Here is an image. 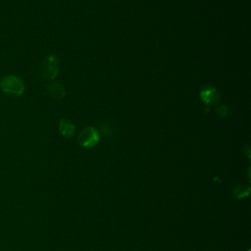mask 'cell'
Returning a JSON list of instances; mask_svg holds the SVG:
<instances>
[{"mask_svg": "<svg viewBox=\"0 0 251 251\" xmlns=\"http://www.w3.org/2000/svg\"><path fill=\"white\" fill-rule=\"evenodd\" d=\"M47 93L48 95L56 100H61L65 97L66 95V91L65 88L63 87L62 84H60L59 82H49L47 85Z\"/></svg>", "mask_w": 251, "mask_h": 251, "instance_id": "cell-5", "label": "cell"}, {"mask_svg": "<svg viewBox=\"0 0 251 251\" xmlns=\"http://www.w3.org/2000/svg\"><path fill=\"white\" fill-rule=\"evenodd\" d=\"M200 99L203 103H205L207 106H215L220 102L221 95L219 91L213 87V86H204L199 93Z\"/></svg>", "mask_w": 251, "mask_h": 251, "instance_id": "cell-4", "label": "cell"}, {"mask_svg": "<svg viewBox=\"0 0 251 251\" xmlns=\"http://www.w3.org/2000/svg\"><path fill=\"white\" fill-rule=\"evenodd\" d=\"M59 131L65 137H72L75 134V126L68 119H62L59 122Z\"/></svg>", "mask_w": 251, "mask_h": 251, "instance_id": "cell-6", "label": "cell"}, {"mask_svg": "<svg viewBox=\"0 0 251 251\" xmlns=\"http://www.w3.org/2000/svg\"><path fill=\"white\" fill-rule=\"evenodd\" d=\"M217 113H218V115L221 116V117H227L230 112H229V109H228L227 106L222 105V106H220V107L217 108Z\"/></svg>", "mask_w": 251, "mask_h": 251, "instance_id": "cell-7", "label": "cell"}, {"mask_svg": "<svg viewBox=\"0 0 251 251\" xmlns=\"http://www.w3.org/2000/svg\"><path fill=\"white\" fill-rule=\"evenodd\" d=\"M78 143L85 148H91L98 144L100 140V134L97 129L92 126L84 127L78 134Z\"/></svg>", "mask_w": 251, "mask_h": 251, "instance_id": "cell-3", "label": "cell"}, {"mask_svg": "<svg viewBox=\"0 0 251 251\" xmlns=\"http://www.w3.org/2000/svg\"><path fill=\"white\" fill-rule=\"evenodd\" d=\"M2 91L10 96H20L25 91V84L23 80L16 75H6L0 81Z\"/></svg>", "mask_w": 251, "mask_h": 251, "instance_id": "cell-1", "label": "cell"}, {"mask_svg": "<svg viewBox=\"0 0 251 251\" xmlns=\"http://www.w3.org/2000/svg\"><path fill=\"white\" fill-rule=\"evenodd\" d=\"M41 76L46 80H53L59 74V60L55 55L43 59L40 67Z\"/></svg>", "mask_w": 251, "mask_h": 251, "instance_id": "cell-2", "label": "cell"}]
</instances>
